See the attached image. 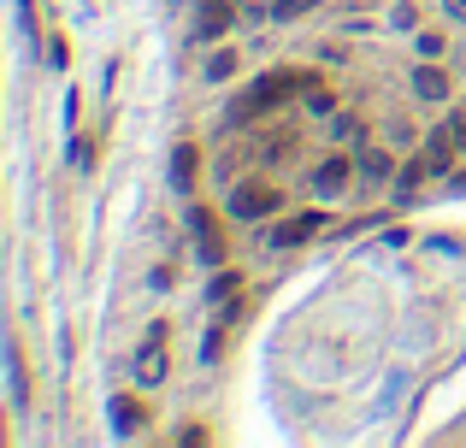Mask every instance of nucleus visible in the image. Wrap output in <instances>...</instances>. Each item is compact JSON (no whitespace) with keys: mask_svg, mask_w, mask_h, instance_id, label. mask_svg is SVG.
<instances>
[{"mask_svg":"<svg viewBox=\"0 0 466 448\" xmlns=\"http://www.w3.org/2000/svg\"><path fill=\"white\" fill-rule=\"evenodd\" d=\"M413 42H419V54H425V59H437V54H443V36H437V30H419Z\"/></svg>","mask_w":466,"mask_h":448,"instance_id":"2eb2a0df","label":"nucleus"},{"mask_svg":"<svg viewBox=\"0 0 466 448\" xmlns=\"http://www.w3.org/2000/svg\"><path fill=\"white\" fill-rule=\"evenodd\" d=\"M195 237H201V260H212V266H219V260H225V237L212 230L207 212H195Z\"/></svg>","mask_w":466,"mask_h":448,"instance_id":"1a4fd4ad","label":"nucleus"},{"mask_svg":"<svg viewBox=\"0 0 466 448\" xmlns=\"http://www.w3.org/2000/svg\"><path fill=\"white\" fill-rule=\"evenodd\" d=\"M443 6H449V18H461V24H466V0H443Z\"/></svg>","mask_w":466,"mask_h":448,"instance_id":"a211bd4d","label":"nucleus"},{"mask_svg":"<svg viewBox=\"0 0 466 448\" xmlns=\"http://www.w3.org/2000/svg\"><path fill=\"white\" fill-rule=\"evenodd\" d=\"M142 425H148V407H142L136 395H118V401H113V431L118 436H136Z\"/></svg>","mask_w":466,"mask_h":448,"instance_id":"0eeeda50","label":"nucleus"},{"mask_svg":"<svg viewBox=\"0 0 466 448\" xmlns=\"http://www.w3.org/2000/svg\"><path fill=\"white\" fill-rule=\"evenodd\" d=\"M230 71H237V54H212V65H207V77H212V83H225Z\"/></svg>","mask_w":466,"mask_h":448,"instance_id":"ddd939ff","label":"nucleus"},{"mask_svg":"<svg viewBox=\"0 0 466 448\" xmlns=\"http://www.w3.org/2000/svg\"><path fill=\"white\" fill-rule=\"evenodd\" d=\"M255 6H260V0H255Z\"/></svg>","mask_w":466,"mask_h":448,"instance_id":"6ab92c4d","label":"nucleus"},{"mask_svg":"<svg viewBox=\"0 0 466 448\" xmlns=\"http://www.w3.org/2000/svg\"><path fill=\"white\" fill-rule=\"evenodd\" d=\"M349 177H354L349 159H319V166H313V189H319V195H331V201L349 189Z\"/></svg>","mask_w":466,"mask_h":448,"instance_id":"423d86ee","label":"nucleus"},{"mask_svg":"<svg viewBox=\"0 0 466 448\" xmlns=\"http://www.w3.org/2000/svg\"><path fill=\"white\" fill-rule=\"evenodd\" d=\"M307 6H313V0H278L272 13H278V18H296V13H307Z\"/></svg>","mask_w":466,"mask_h":448,"instance_id":"f3484780","label":"nucleus"},{"mask_svg":"<svg viewBox=\"0 0 466 448\" xmlns=\"http://www.w3.org/2000/svg\"><path fill=\"white\" fill-rule=\"evenodd\" d=\"M166 372H171V360H166V319H154L148 324V342H142V354H136V383L142 390H154V383H166Z\"/></svg>","mask_w":466,"mask_h":448,"instance_id":"f03ea898","label":"nucleus"},{"mask_svg":"<svg viewBox=\"0 0 466 448\" xmlns=\"http://www.w3.org/2000/svg\"><path fill=\"white\" fill-rule=\"evenodd\" d=\"M360 171H367L372 183H390V177H396V159L378 154V148H367V154H360Z\"/></svg>","mask_w":466,"mask_h":448,"instance_id":"9d476101","label":"nucleus"},{"mask_svg":"<svg viewBox=\"0 0 466 448\" xmlns=\"http://www.w3.org/2000/svg\"><path fill=\"white\" fill-rule=\"evenodd\" d=\"M443 136L454 142V154H466V118H449V125H443Z\"/></svg>","mask_w":466,"mask_h":448,"instance_id":"dca6fc26","label":"nucleus"},{"mask_svg":"<svg viewBox=\"0 0 466 448\" xmlns=\"http://www.w3.org/2000/svg\"><path fill=\"white\" fill-rule=\"evenodd\" d=\"M171 183H177V189L195 183V148H177V154H171Z\"/></svg>","mask_w":466,"mask_h":448,"instance_id":"f8f14e48","label":"nucleus"},{"mask_svg":"<svg viewBox=\"0 0 466 448\" xmlns=\"http://www.w3.org/2000/svg\"><path fill=\"white\" fill-rule=\"evenodd\" d=\"M278 207H283V195L278 189H260V183H248V189L230 195V219H272Z\"/></svg>","mask_w":466,"mask_h":448,"instance_id":"7ed1b4c3","label":"nucleus"},{"mask_svg":"<svg viewBox=\"0 0 466 448\" xmlns=\"http://www.w3.org/2000/svg\"><path fill=\"white\" fill-rule=\"evenodd\" d=\"M360 136H367V125L354 112H331V142H360Z\"/></svg>","mask_w":466,"mask_h":448,"instance_id":"9b49d317","label":"nucleus"},{"mask_svg":"<svg viewBox=\"0 0 466 448\" xmlns=\"http://www.w3.org/2000/svg\"><path fill=\"white\" fill-rule=\"evenodd\" d=\"M296 71H272V77H260L255 89H248V95L237 100V107H230V118H237V125H248V118H260V112H272V107H283V100L296 95Z\"/></svg>","mask_w":466,"mask_h":448,"instance_id":"f257e3e1","label":"nucleus"},{"mask_svg":"<svg viewBox=\"0 0 466 448\" xmlns=\"http://www.w3.org/2000/svg\"><path fill=\"white\" fill-rule=\"evenodd\" d=\"M230 18H237V6L230 0H201V18H195V36L201 42H212V36H225Z\"/></svg>","mask_w":466,"mask_h":448,"instance_id":"39448f33","label":"nucleus"},{"mask_svg":"<svg viewBox=\"0 0 466 448\" xmlns=\"http://www.w3.org/2000/svg\"><path fill=\"white\" fill-rule=\"evenodd\" d=\"M307 107L319 112V118H331V112H337V95H331V89H313V95H307Z\"/></svg>","mask_w":466,"mask_h":448,"instance_id":"4468645a","label":"nucleus"},{"mask_svg":"<svg viewBox=\"0 0 466 448\" xmlns=\"http://www.w3.org/2000/svg\"><path fill=\"white\" fill-rule=\"evenodd\" d=\"M325 230V212H296V219H283L278 230H272V248H301V242H313Z\"/></svg>","mask_w":466,"mask_h":448,"instance_id":"20e7f679","label":"nucleus"},{"mask_svg":"<svg viewBox=\"0 0 466 448\" xmlns=\"http://www.w3.org/2000/svg\"><path fill=\"white\" fill-rule=\"evenodd\" d=\"M413 95L419 100H449V77H443L437 65H419L413 71Z\"/></svg>","mask_w":466,"mask_h":448,"instance_id":"6e6552de","label":"nucleus"}]
</instances>
